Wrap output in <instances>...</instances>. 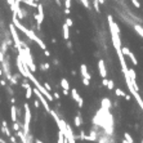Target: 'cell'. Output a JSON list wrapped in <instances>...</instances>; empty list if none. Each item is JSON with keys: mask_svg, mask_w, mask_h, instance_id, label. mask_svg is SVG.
I'll return each mask as SVG.
<instances>
[{"mask_svg": "<svg viewBox=\"0 0 143 143\" xmlns=\"http://www.w3.org/2000/svg\"><path fill=\"white\" fill-rule=\"evenodd\" d=\"M44 54L47 56V57H49V56H50V53H49V50H48V49H45V50H44Z\"/></svg>", "mask_w": 143, "mask_h": 143, "instance_id": "e575fe53", "label": "cell"}, {"mask_svg": "<svg viewBox=\"0 0 143 143\" xmlns=\"http://www.w3.org/2000/svg\"><path fill=\"white\" fill-rule=\"evenodd\" d=\"M75 125H76V126H80V125H81V117H80V114H77L76 117H75Z\"/></svg>", "mask_w": 143, "mask_h": 143, "instance_id": "2e32d148", "label": "cell"}, {"mask_svg": "<svg viewBox=\"0 0 143 143\" xmlns=\"http://www.w3.org/2000/svg\"><path fill=\"white\" fill-rule=\"evenodd\" d=\"M93 5H94V9L97 12H101L99 10V3H98V0H93Z\"/></svg>", "mask_w": 143, "mask_h": 143, "instance_id": "d6986e66", "label": "cell"}, {"mask_svg": "<svg viewBox=\"0 0 143 143\" xmlns=\"http://www.w3.org/2000/svg\"><path fill=\"white\" fill-rule=\"evenodd\" d=\"M98 69H99V75L104 79L107 72H106V67H104V62L102 61V59H101V61H98Z\"/></svg>", "mask_w": 143, "mask_h": 143, "instance_id": "8992f818", "label": "cell"}, {"mask_svg": "<svg viewBox=\"0 0 143 143\" xmlns=\"http://www.w3.org/2000/svg\"><path fill=\"white\" fill-rule=\"evenodd\" d=\"M12 22H13V25L17 27V30H19V31H22V32H23V34H25V35L28 37L30 40L35 41V43H36L37 45H39V47H40L43 50H45V49H47V45H45V43H44V41L40 39V37H37V36H36V34H35L34 31H31V30H28L26 26H23V25L21 23V22H19V18L17 17V14H14V13H13V18H12Z\"/></svg>", "mask_w": 143, "mask_h": 143, "instance_id": "6da1fadb", "label": "cell"}, {"mask_svg": "<svg viewBox=\"0 0 143 143\" xmlns=\"http://www.w3.org/2000/svg\"><path fill=\"white\" fill-rule=\"evenodd\" d=\"M32 93H34V92H32V88H31V86L27 88V89H26V98L30 99V98L32 97Z\"/></svg>", "mask_w": 143, "mask_h": 143, "instance_id": "9a60e30c", "label": "cell"}, {"mask_svg": "<svg viewBox=\"0 0 143 143\" xmlns=\"http://www.w3.org/2000/svg\"><path fill=\"white\" fill-rule=\"evenodd\" d=\"M80 1L82 3V5H84V6H85V8H86V9H89V8H90V4H89V0H80Z\"/></svg>", "mask_w": 143, "mask_h": 143, "instance_id": "44dd1931", "label": "cell"}, {"mask_svg": "<svg viewBox=\"0 0 143 143\" xmlns=\"http://www.w3.org/2000/svg\"><path fill=\"white\" fill-rule=\"evenodd\" d=\"M12 129H13L14 132H18V130L21 129V124H19V123H17V121H16V123H13V126H12Z\"/></svg>", "mask_w": 143, "mask_h": 143, "instance_id": "e0dca14e", "label": "cell"}, {"mask_svg": "<svg viewBox=\"0 0 143 143\" xmlns=\"http://www.w3.org/2000/svg\"><path fill=\"white\" fill-rule=\"evenodd\" d=\"M116 94H117V95H124V93H123L120 89H116Z\"/></svg>", "mask_w": 143, "mask_h": 143, "instance_id": "d6a6232c", "label": "cell"}, {"mask_svg": "<svg viewBox=\"0 0 143 143\" xmlns=\"http://www.w3.org/2000/svg\"><path fill=\"white\" fill-rule=\"evenodd\" d=\"M35 143H44V142L40 141V139H35Z\"/></svg>", "mask_w": 143, "mask_h": 143, "instance_id": "b9f144b4", "label": "cell"}, {"mask_svg": "<svg viewBox=\"0 0 143 143\" xmlns=\"http://www.w3.org/2000/svg\"><path fill=\"white\" fill-rule=\"evenodd\" d=\"M0 85L5 86V85H6V81H5V80H0Z\"/></svg>", "mask_w": 143, "mask_h": 143, "instance_id": "836d02e7", "label": "cell"}, {"mask_svg": "<svg viewBox=\"0 0 143 143\" xmlns=\"http://www.w3.org/2000/svg\"><path fill=\"white\" fill-rule=\"evenodd\" d=\"M8 92H9V94H13L14 92H13V89L10 88V86H8Z\"/></svg>", "mask_w": 143, "mask_h": 143, "instance_id": "74e56055", "label": "cell"}, {"mask_svg": "<svg viewBox=\"0 0 143 143\" xmlns=\"http://www.w3.org/2000/svg\"><path fill=\"white\" fill-rule=\"evenodd\" d=\"M67 47H69V48H72V43L69 41V43H67Z\"/></svg>", "mask_w": 143, "mask_h": 143, "instance_id": "7bdbcfd3", "label": "cell"}, {"mask_svg": "<svg viewBox=\"0 0 143 143\" xmlns=\"http://www.w3.org/2000/svg\"><path fill=\"white\" fill-rule=\"evenodd\" d=\"M65 13L66 14H70V9H65Z\"/></svg>", "mask_w": 143, "mask_h": 143, "instance_id": "ee69618b", "label": "cell"}, {"mask_svg": "<svg viewBox=\"0 0 143 143\" xmlns=\"http://www.w3.org/2000/svg\"><path fill=\"white\" fill-rule=\"evenodd\" d=\"M41 69H43L44 71H47V70L49 69V65H48V63H41Z\"/></svg>", "mask_w": 143, "mask_h": 143, "instance_id": "4316f807", "label": "cell"}, {"mask_svg": "<svg viewBox=\"0 0 143 143\" xmlns=\"http://www.w3.org/2000/svg\"><path fill=\"white\" fill-rule=\"evenodd\" d=\"M134 28H135V30H137V31H138V34H139V35H142V36H143V28H142L141 26L135 25V26H134Z\"/></svg>", "mask_w": 143, "mask_h": 143, "instance_id": "7402d4cb", "label": "cell"}, {"mask_svg": "<svg viewBox=\"0 0 143 143\" xmlns=\"http://www.w3.org/2000/svg\"><path fill=\"white\" fill-rule=\"evenodd\" d=\"M82 84H84V85H89V79L82 77Z\"/></svg>", "mask_w": 143, "mask_h": 143, "instance_id": "f546056e", "label": "cell"}, {"mask_svg": "<svg viewBox=\"0 0 143 143\" xmlns=\"http://www.w3.org/2000/svg\"><path fill=\"white\" fill-rule=\"evenodd\" d=\"M32 92H34V93L36 94V97H37V98L40 99V102H41V104H43V107H44V110H45V111H47L48 114H49V112L52 111V108H50V106H49V103H48V99H47V98H45V97L43 95V93H41L40 90H39V89L36 88V86H35V89H32Z\"/></svg>", "mask_w": 143, "mask_h": 143, "instance_id": "3957f363", "label": "cell"}, {"mask_svg": "<svg viewBox=\"0 0 143 143\" xmlns=\"http://www.w3.org/2000/svg\"><path fill=\"white\" fill-rule=\"evenodd\" d=\"M102 104H103L104 107H110V102H108V99H107V98H104V99L102 101Z\"/></svg>", "mask_w": 143, "mask_h": 143, "instance_id": "cb8c5ba5", "label": "cell"}, {"mask_svg": "<svg viewBox=\"0 0 143 143\" xmlns=\"http://www.w3.org/2000/svg\"><path fill=\"white\" fill-rule=\"evenodd\" d=\"M123 143H128V142H126V141H123Z\"/></svg>", "mask_w": 143, "mask_h": 143, "instance_id": "c3c4849f", "label": "cell"}, {"mask_svg": "<svg viewBox=\"0 0 143 143\" xmlns=\"http://www.w3.org/2000/svg\"><path fill=\"white\" fill-rule=\"evenodd\" d=\"M80 71H81V75H82V77H85V79H89L90 80V75L88 73V67H86V65H81L80 66Z\"/></svg>", "mask_w": 143, "mask_h": 143, "instance_id": "ba28073f", "label": "cell"}, {"mask_svg": "<svg viewBox=\"0 0 143 143\" xmlns=\"http://www.w3.org/2000/svg\"><path fill=\"white\" fill-rule=\"evenodd\" d=\"M3 61H4V53H3L1 50H0V63H1Z\"/></svg>", "mask_w": 143, "mask_h": 143, "instance_id": "1f68e13d", "label": "cell"}, {"mask_svg": "<svg viewBox=\"0 0 143 143\" xmlns=\"http://www.w3.org/2000/svg\"><path fill=\"white\" fill-rule=\"evenodd\" d=\"M71 97H72V99H73V101H76V102L81 98V97L79 95V93H77V90H76V89H72V90H71Z\"/></svg>", "mask_w": 143, "mask_h": 143, "instance_id": "4fadbf2b", "label": "cell"}, {"mask_svg": "<svg viewBox=\"0 0 143 143\" xmlns=\"http://www.w3.org/2000/svg\"><path fill=\"white\" fill-rule=\"evenodd\" d=\"M53 98L58 99V98H59V94H58V93H54V94H53Z\"/></svg>", "mask_w": 143, "mask_h": 143, "instance_id": "8d00e7d4", "label": "cell"}, {"mask_svg": "<svg viewBox=\"0 0 143 143\" xmlns=\"http://www.w3.org/2000/svg\"><path fill=\"white\" fill-rule=\"evenodd\" d=\"M62 93H63L65 95H67V94H69V90H66V89H62Z\"/></svg>", "mask_w": 143, "mask_h": 143, "instance_id": "f35d334b", "label": "cell"}, {"mask_svg": "<svg viewBox=\"0 0 143 143\" xmlns=\"http://www.w3.org/2000/svg\"><path fill=\"white\" fill-rule=\"evenodd\" d=\"M44 86H45V89H47L48 92H50V90H52V88H50V85L48 84V82H45V84H44Z\"/></svg>", "mask_w": 143, "mask_h": 143, "instance_id": "4dcf8cb0", "label": "cell"}, {"mask_svg": "<svg viewBox=\"0 0 143 143\" xmlns=\"http://www.w3.org/2000/svg\"><path fill=\"white\" fill-rule=\"evenodd\" d=\"M9 30H10V35H12V37H13V43H14V45H16V48L18 49V48H21V44H22V41H21V39H19V36H18V32H17V27L13 25V22L9 25Z\"/></svg>", "mask_w": 143, "mask_h": 143, "instance_id": "277c9868", "label": "cell"}, {"mask_svg": "<svg viewBox=\"0 0 143 143\" xmlns=\"http://www.w3.org/2000/svg\"><path fill=\"white\" fill-rule=\"evenodd\" d=\"M9 139H10V141H12L13 143H17V142H16V138H14L13 135H10V137H9Z\"/></svg>", "mask_w": 143, "mask_h": 143, "instance_id": "d590c367", "label": "cell"}, {"mask_svg": "<svg viewBox=\"0 0 143 143\" xmlns=\"http://www.w3.org/2000/svg\"><path fill=\"white\" fill-rule=\"evenodd\" d=\"M34 104H35V107L37 108V107H39V101H35V102H34Z\"/></svg>", "mask_w": 143, "mask_h": 143, "instance_id": "ab89813d", "label": "cell"}, {"mask_svg": "<svg viewBox=\"0 0 143 143\" xmlns=\"http://www.w3.org/2000/svg\"><path fill=\"white\" fill-rule=\"evenodd\" d=\"M65 6H66V9H70V6H71V0H65Z\"/></svg>", "mask_w": 143, "mask_h": 143, "instance_id": "d4e9b609", "label": "cell"}, {"mask_svg": "<svg viewBox=\"0 0 143 143\" xmlns=\"http://www.w3.org/2000/svg\"><path fill=\"white\" fill-rule=\"evenodd\" d=\"M132 4H133L137 9H139V8H141V3L138 1V0H132Z\"/></svg>", "mask_w": 143, "mask_h": 143, "instance_id": "ffe728a7", "label": "cell"}, {"mask_svg": "<svg viewBox=\"0 0 143 143\" xmlns=\"http://www.w3.org/2000/svg\"><path fill=\"white\" fill-rule=\"evenodd\" d=\"M0 143H5V141H4V139H1V138H0Z\"/></svg>", "mask_w": 143, "mask_h": 143, "instance_id": "bcb514c9", "label": "cell"}, {"mask_svg": "<svg viewBox=\"0 0 143 143\" xmlns=\"http://www.w3.org/2000/svg\"><path fill=\"white\" fill-rule=\"evenodd\" d=\"M1 132H3L5 135H8V137H10V135H12L10 129H8V123H6L5 120H4L3 123H1Z\"/></svg>", "mask_w": 143, "mask_h": 143, "instance_id": "52a82bcc", "label": "cell"}, {"mask_svg": "<svg viewBox=\"0 0 143 143\" xmlns=\"http://www.w3.org/2000/svg\"><path fill=\"white\" fill-rule=\"evenodd\" d=\"M10 119L13 123L17 121V107L16 106H12L10 107Z\"/></svg>", "mask_w": 143, "mask_h": 143, "instance_id": "8fae6325", "label": "cell"}, {"mask_svg": "<svg viewBox=\"0 0 143 143\" xmlns=\"http://www.w3.org/2000/svg\"><path fill=\"white\" fill-rule=\"evenodd\" d=\"M61 86H62V89H66V90L70 89V84H69V81H67V79L61 80Z\"/></svg>", "mask_w": 143, "mask_h": 143, "instance_id": "5bb4252c", "label": "cell"}, {"mask_svg": "<svg viewBox=\"0 0 143 143\" xmlns=\"http://www.w3.org/2000/svg\"><path fill=\"white\" fill-rule=\"evenodd\" d=\"M1 75H3V70H1V69H0V76H1Z\"/></svg>", "mask_w": 143, "mask_h": 143, "instance_id": "7dc6e473", "label": "cell"}, {"mask_svg": "<svg viewBox=\"0 0 143 143\" xmlns=\"http://www.w3.org/2000/svg\"><path fill=\"white\" fill-rule=\"evenodd\" d=\"M21 3H25L30 6H32V8H37V4H36L35 0H21Z\"/></svg>", "mask_w": 143, "mask_h": 143, "instance_id": "7c38bea8", "label": "cell"}, {"mask_svg": "<svg viewBox=\"0 0 143 143\" xmlns=\"http://www.w3.org/2000/svg\"><path fill=\"white\" fill-rule=\"evenodd\" d=\"M121 52H123V54H125V56H129V53H130V50L128 49L126 47H123V48H121Z\"/></svg>", "mask_w": 143, "mask_h": 143, "instance_id": "603a6c76", "label": "cell"}, {"mask_svg": "<svg viewBox=\"0 0 143 143\" xmlns=\"http://www.w3.org/2000/svg\"><path fill=\"white\" fill-rule=\"evenodd\" d=\"M129 58L132 59V62H133V65H138V61H137V58H135V56L132 53V52H130V53H129Z\"/></svg>", "mask_w": 143, "mask_h": 143, "instance_id": "ac0fdd59", "label": "cell"}, {"mask_svg": "<svg viewBox=\"0 0 143 143\" xmlns=\"http://www.w3.org/2000/svg\"><path fill=\"white\" fill-rule=\"evenodd\" d=\"M66 25L69 26V27H71V26L73 25V22H72V19H71V18H67V19H66Z\"/></svg>", "mask_w": 143, "mask_h": 143, "instance_id": "484cf974", "label": "cell"}, {"mask_svg": "<svg viewBox=\"0 0 143 143\" xmlns=\"http://www.w3.org/2000/svg\"><path fill=\"white\" fill-rule=\"evenodd\" d=\"M35 19L37 22V25H41L44 22V8H43V4H37V14L35 16Z\"/></svg>", "mask_w": 143, "mask_h": 143, "instance_id": "5b68a950", "label": "cell"}, {"mask_svg": "<svg viewBox=\"0 0 143 143\" xmlns=\"http://www.w3.org/2000/svg\"><path fill=\"white\" fill-rule=\"evenodd\" d=\"M54 1H56V4H57L58 6H61V1H59V0H54Z\"/></svg>", "mask_w": 143, "mask_h": 143, "instance_id": "60d3db41", "label": "cell"}, {"mask_svg": "<svg viewBox=\"0 0 143 143\" xmlns=\"http://www.w3.org/2000/svg\"><path fill=\"white\" fill-rule=\"evenodd\" d=\"M25 121H23V132L27 135H30V121H31V111H30V106L28 103H25Z\"/></svg>", "mask_w": 143, "mask_h": 143, "instance_id": "7a4b0ae2", "label": "cell"}, {"mask_svg": "<svg viewBox=\"0 0 143 143\" xmlns=\"http://www.w3.org/2000/svg\"><path fill=\"white\" fill-rule=\"evenodd\" d=\"M62 31H63V39L65 40H69V37H70V27L65 23L62 26Z\"/></svg>", "mask_w": 143, "mask_h": 143, "instance_id": "30bf717a", "label": "cell"}, {"mask_svg": "<svg viewBox=\"0 0 143 143\" xmlns=\"http://www.w3.org/2000/svg\"><path fill=\"white\" fill-rule=\"evenodd\" d=\"M98 3L99 4H104V0H98Z\"/></svg>", "mask_w": 143, "mask_h": 143, "instance_id": "f6af8a7d", "label": "cell"}, {"mask_svg": "<svg viewBox=\"0 0 143 143\" xmlns=\"http://www.w3.org/2000/svg\"><path fill=\"white\" fill-rule=\"evenodd\" d=\"M107 86H108V89H112V88L115 86V84H114V81H112V80H110V81H108V84H107Z\"/></svg>", "mask_w": 143, "mask_h": 143, "instance_id": "83f0119b", "label": "cell"}, {"mask_svg": "<svg viewBox=\"0 0 143 143\" xmlns=\"http://www.w3.org/2000/svg\"><path fill=\"white\" fill-rule=\"evenodd\" d=\"M125 138H126L128 141H129L130 143H133V138H132V137H130V135H129V134H128V133H125Z\"/></svg>", "mask_w": 143, "mask_h": 143, "instance_id": "f1b7e54d", "label": "cell"}, {"mask_svg": "<svg viewBox=\"0 0 143 143\" xmlns=\"http://www.w3.org/2000/svg\"><path fill=\"white\" fill-rule=\"evenodd\" d=\"M16 135L21 139V142L22 143H27V137H26V134H25V132L22 130V129H19L18 132H16Z\"/></svg>", "mask_w": 143, "mask_h": 143, "instance_id": "9c48e42d", "label": "cell"}]
</instances>
